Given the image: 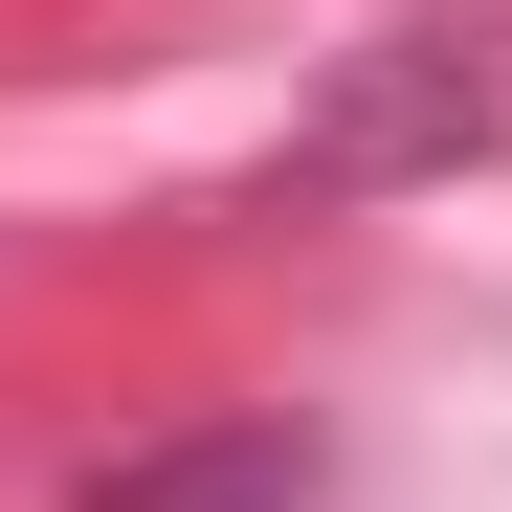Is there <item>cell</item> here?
Here are the masks:
<instances>
[{"instance_id": "cell-2", "label": "cell", "mask_w": 512, "mask_h": 512, "mask_svg": "<svg viewBox=\"0 0 512 512\" xmlns=\"http://www.w3.org/2000/svg\"><path fill=\"white\" fill-rule=\"evenodd\" d=\"M334 490V446L290 401H245V423H179V446H90L67 468V512H312Z\"/></svg>"}, {"instance_id": "cell-1", "label": "cell", "mask_w": 512, "mask_h": 512, "mask_svg": "<svg viewBox=\"0 0 512 512\" xmlns=\"http://www.w3.org/2000/svg\"><path fill=\"white\" fill-rule=\"evenodd\" d=\"M468 156H512V23H490V0H423V23H357V45L312 67V112L268 134V223L468 179Z\"/></svg>"}]
</instances>
